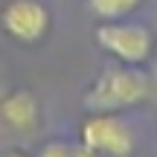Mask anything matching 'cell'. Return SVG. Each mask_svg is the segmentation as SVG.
I'll list each match as a JSON object with an SVG mask.
<instances>
[{
  "label": "cell",
  "mask_w": 157,
  "mask_h": 157,
  "mask_svg": "<svg viewBox=\"0 0 157 157\" xmlns=\"http://www.w3.org/2000/svg\"><path fill=\"white\" fill-rule=\"evenodd\" d=\"M146 96L148 76L137 64H113L96 76V82L84 93V105L90 113H117L140 105Z\"/></svg>",
  "instance_id": "1"
},
{
  "label": "cell",
  "mask_w": 157,
  "mask_h": 157,
  "mask_svg": "<svg viewBox=\"0 0 157 157\" xmlns=\"http://www.w3.org/2000/svg\"><path fill=\"white\" fill-rule=\"evenodd\" d=\"M96 44L102 47L105 52H111L113 58H119L122 64H146L148 56L154 50V41L151 32L140 23H131V21H102L96 26Z\"/></svg>",
  "instance_id": "2"
},
{
  "label": "cell",
  "mask_w": 157,
  "mask_h": 157,
  "mask_svg": "<svg viewBox=\"0 0 157 157\" xmlns=\"http://www.w3.org/2000/svg\"><path fill=\"white\" fill-rule=\"evenodd\" d=\"M82 143L93 154L128 157L134 151V131L119 113H90L82 122Z\"/></svg>",
  "instance_id": "3"
},
{
  "label": "cell",
  "mask_w": 157,
  "mask_h": 157,
  "mask_svg": "<svg viewBox=\"0 0 157 157\" xmlns=\"http://www.w3.org/2000/svg\"><path fill=\"white\" fill-rule=\"evenodd\" d=\"M50 12L38 0H9L0 12V26L17 44H38L50 32Z\"/></svg>",
  "instance_id": "4"
},
{
  "label": "cell",
  "mask_w": 157,
  "mask_h": 157,
  "mask_svg": "<svg viewBox=\"0 0 157 157\" xmlns=\"http://www.w3.org/2000/svg\"><path fill=\"white\" fill-rule=\"evenodd\" d=\"M0 122L12 131L32 134L41 125V105L29 90H12L0 99Z\"/></svg>",
  "instance_id": "5"
},
{
  "label": "cell",
  "mask_w": 157,
  "mask_h": 157,
  "mask_svg": "<svg viewBox=\"0 0 157 157\" xmlns=\"http://www.w3.org/2000/svg\"><path fill=\"white\" fill-rule=\"evenodd\" d=\"M143 0H87V9L99 21H122L131 12H137Z\"/></svg>",
  "instance_id": "6"
},
{
  "label": "cell",
  "mask_w": 157,
  "mask_h": 157,
  "mask_svg": "<svg viewBox=\"0 0 157 157\" xmlns=\"http://www.w3.org/2000/svg\"><path fill=\"white\" fill-rule=\"evenodd\" d=\"M38 157H96V154L84 143L82 146H70L64 140H50V143H44L38 148Z\"/></svg>",
  "instance_id": "7"
},
{
  "label": "cell",
  "mask_w": 157,
  "mask_h": 157,
  "mask_svg": "<svg viewBox=\"0 0 157 157\" xmlns=\"http://www.w3.org/2000/svg\"><path fill=\"white\" fill-rule=\"evenodd\" d=\"M0 157H29L26 151H21V148H12V151H3Z\"/></svg>",
  "instance_id": "8"
}]
</instances>
